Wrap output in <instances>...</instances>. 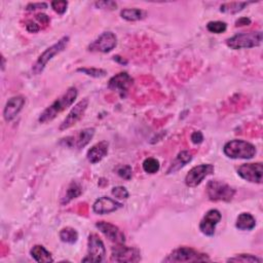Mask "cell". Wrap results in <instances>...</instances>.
I'll return each instance as SVG.
<instances>
[{"label":"cell","instance_id":"6da1fadb","mask_svg":"<svg viewBox=\"0 0 263 263\" xmlns=\"http://www.w3.org/2000/svg\"><path fill=\"white\" fill-rule=\"evenodd\" d=\"M79 92L76 87H69L66 91L64 95L59 97L56 101L53 102L52 105H50L45 111H43L39 116V123L40 124H48L52 120L57 117L58 114L65 111L66 109L69 108L78 98Z\"/></svg>","mask_w":263,"mask_h":263},{"label":"cell","instance_id":"7a4b0ae2","mask_svg":"<svg viewBox=\"0 0 263 263\" xmlns=\"http://www.w3.org/2000/svg\"><path fill=\"white\" fill-rule=\"evenodd\" d=\"M223 152L227 158L233 159H250L255 157L256 148L247 141L232 140L224 145Z\"/></svg>","mask_w":263,"mask_h":263},{"label":"cell","instance_id":"3957f363","mask_svg":"<svg viewBox=\"0 0 263 263\" xmlns=\"http://www.w3.org/2000/svg\"><path fill=\"white\" fill-rule=\"evenodd\" d=\"M262 43V32L251 31L237 33L226 40V45L232 50L252 49L261 46Z\"/></svg>","mask_w":263,"mask_h":263},{"label":"cell","instance_id":"277c9868","mask_svg":"<svg viewBox=\"0 0 263 263\" xmlns=\"http://www.w3.org/2000/svg\"><path fill=\"white\" fill-rule=\"evenodd\" d=\"M69 36H64L62 37L57 43H54L52 47H50L49 49H47L45 52H43L40 56L38 57L37 61L35 62V64L33 65L32 67V72L34 73L35 75L40 74L43 70H45L46 66L48 65V63L56 56V54H59L60 53H62L66 48H67L68 43H69Z\"/></svg>","mask_w":263,"mask_h":263},{"label":"cell","instance_id":"5b68a950","mask_svg":"<svg viewBox=\"0 0 263 263\" xmlns=\"http://www.w3.org/2000/svg\"><path fill=\"white\" fill-rule=\"evenodd\" d=\"M210 261V258L204 253L188 247H180L174 250L170 255L162 260V262H205Z\"/></svg>","mask_w":263,"mask_h":263},{"label":"cell","instance_id":"8992f818","mask_svg":"<svg viewBox=\"0 0 263 263\" xmlns=\"http://www.w3.org/2000/svg\"><path fill=\"white\" fill-rule=\"evenodd\" d=\"M207 194L213 202H230L234 199L236 190L224 182L213 180L207 184Z\"/></svg>","mask_w":263,"mask_h":263},{"label":"cell","instance_id":"52a82bcc","mask_svg":"<svg viewBox=\"0 0 263 263\" xmlns=\"http://www.w3.org/2000/svg\"><path fill=\"white\" fill-rule=\"evenodd\" d=\"M106 256V248L103 240L97 235L92 234L87 240V255L82 262H102Z\"/></svg>","mask_w":263,"mask_h":263},{"label":"cell","instance_id":"ba28073f","mask_svg":"<svg viewBox=\"0 0 263 263\" xmlns=\"http://www.w3.org/2000/svg\"><path fill=\"white\" fill-rule=\"evenodd\" d=\"M214 166L211 163H203L200 166L193 167L185 177V184L188 187H196L199 186L206 177L214 173Z\"/></svg>","mask_w":263,"mask_h":263},{"label":"cell","instance_id":"9c48e42d","mask_svg":"<svg viewBox=\"0 0 263 263\" xmlns=\"http://www.w3.org/2000/svg\"><path fill=\"white\" fill-rule=\"evenodd\" d=\"M140 259V251L136 248L127 247L124 244H117L112 248L110 260L113 262H138Z\"/></svg>","mask_w":263,"mask_h":263},{"label":"cell","instance_id":"30bf717a","mask_svg":"<svg viewBox=\"0 0 263 263\" xmlns=\"http://www.w3.org/2000/svg\"><path fill=\"white\" fill-rule=\"evenodd\" d=\"M87 107H89V99L84 98L71 109V111L68 113V115L66 116V118L60 125L59 130L60 131L68 130L71 127H73L74 125L78 124L79 120L82 118L83 114L85 113Z\"/></svg>","mask_w":263,"mask_h":263},{"label":"cell","instance_id":"8fae6325","mask_svg":"<svg viewBox=\"0 0 263 263\" xmlns=\"http://www.w3.org/2000/svg\"><path fill=\"white\" fill-rule=\"evenodd\" d=\"M117 46V37L112 32H104L89 46V51L97 53H109Z\"/></svg>","mask_w":263,"mask_h":263},{"label":"cell","instance_id":"7c38bea8","mask_svg":"<svg viewBox=\"0 0 263 263\" xmlns=\"http://www.w3.org/2000/svg\"><path fill=\"white\" fill-rule=\"evenodd\" d=\"M237 174L248 182L261 184L263 176L262 163H244L237 169Z\"/></svg>","mask_w":263,"mask_h":263},{"label":"cell","instance_id":"4fadbf2b","mask_svg":"<svg viewBox=\"0 0 263 263\" xmlns=\"http://www.w3.org/2000/svg\"><path fill=\"white\" fill-rule=\"evenodd\" d=\"M132 84H133V79L127 72H120L110 79L108 87L111 91L116 92L122 98H125Z\"/></svg>","mask_w":263,"mask_h":263},{"label":"cell","instance_id":"5bb4252c","mask_svg":"<svg viewBox=\"0 0 263 263\" xmlns=\"http://www.w3.org/2000/svg\"><path fill=\"white\" fill-rule=\"evenodd\" d=\"M221 218L222 215L218 210L208 211L200 223V230L207 237H213L216 226L221 221Z\"/></svg>","mask_w":263,"mask_h":263},{"label":"cell","instance_id":"9a60e30c","mask_svg":"<svg viewBox=\"0 0 263 263\" xmlns=\"http://www.w3.org/2000/svg\"><path fill=\"white\" fill-rule=\"evenodd\" d=\"M96 227L111 242L115 244H125L126 237L117 226L109 222L99 221L96 223Z\"/></svg>","mask_w":263,"mask_h":263},{"label":"cell","instance_id":"2e32d148","mask_svg":"<svg viewBox=\"0 0 263 263\" xmlns=\"http://www.w3.org/2000/svg\"><path fill=\"white\" fill-rule=\"evenodd\" d=\"M25 103H26L25 98L22 96H16L9 99V100L6 102V105L3 110V117L7 123L12 122L13 119L17 117L20 111L23 109Z\"/></svg>","mask_w":263,"mask_h":263},{"label":"cell","instance_id":"e0dca14e","mask_svg":"<svg viewBox=\"0 0 263 263\" xmlns=\"http://www.w3.org/2000/svg\"><path fill=\"white\" fill-rule=\"evenodd\" d=\"M122 207V204L110 199V197L102 196L100 199H98L93 205V211L99 215H105L115 212Z\"/></svg>","mask_w":263,"mask_h":263},{"label":"cell","instance_id":"ac0fdd59","mask_svg":"<svg viewBox=\"0 0 263 263\" xmlns=\"http://www.w3.org/2000/svg\"><path fill=\"white\" fill-rule=\"evenodd\" d=\"M95 135V129L94 128H86L80 131L79 133L74 137H67L66 143H68L70 147H75L78 149L84 148L87 144L90 143Z\"/></svg>","mask_w":263,"mask_h":263},{"label":"cell","instance_id":"d6986e66","mask_svg":"<svg viewBox=\"0 0 263 263\" xmlns=\"http://www.w3.org/2000/svg\"><path fill=\"white\" fill-rule=\"evenodd\" d=\"M109 144L107 141H101L95 144L86 153V158L91 163H97L101 161L108 153Z\"/></svg>","mask_w":263,"mask_h":263},{"label":"cell","instance_id":"ffe728a7","mask_svg":"<svg viewBox=\"0 0 263 263\" xmlns=\"http://www.w3.org/2000/svg\"><path fill=\"white\" fill-rule=\"evenodd\" d=\"M191 159H192V156L189 151H186V150L181 151L177 156V158H175V160L172 162L170 168L167 171V174L178 172L180 169L185 167L188 162H190Z\"/></svg>","mask_w":263,"mask_h":263},{"label":"cell","instance_id":"44dd1931","mask_svg":"<svg viewBox=\"0 0 263 263\" xmlns=\"http://www.w3.org/2000/svg\"><path fill=\"white\" fill-rule=\"evenodd\" d=\"M30 254L33 259L39 263H50L53 261V258L52 257L50 252L45 247L40 245L33 247L30 251Z\"/></svg>","mask_w":263,"mask_h":263},{"label":"cell","instance_id":"7402d4cb","mask_svg":"<svg viewBox=\"0 0 263 263\" xmlns=\"http://www.w3.org/2000/svg\"><path fill=\"white\" fill-rule=\"evenodd\" d=\"M236 226L239 230H252L256 226V220L251 214L242 213L238 215L237 219Z\"/></svg>","mask_w":263,"mask_h":263},{"label":"cell","instance_id":"603a6c76","mask_svg":"<svg viewBox=\"0 0 263 263\" xmlns=\"http://www.w3.org/2000/svg\"><path fill=\"white\" fill-rule=\"evenodd\" d=\"M120 16L127 21L135 22L143 20L146 17V12L139 8H125L120 12Z\"/></svg>","mask_w":263,"mask_h":263},{"label":"cell","instance_id":"cb8c5ba5","mask_svg":"<svg viewBox=\"0 0 263 263\" xmlns=\"http://www.w3.org/2000/svg\"><path fill=\"white\" fill-rule=\"evenodd\" d=\"M249 4H251V2H226L220 6V12L230 15L237 14Z\"/></svg>","mask_w":263,"mask_h":263},{"label":"cell","instance_id":"d4e9b609","mask_svg":"<svg viewBox=\"0 0 263 263\" xmlns=\"http://www.w3.org/2000/svg\"><path fill=\"white\" fill-rule=\"evenodd\" d=\"M60 238L62 242L66 243V244H74L78 242L79 239V234L74 228L71 227H65L63 228L60 234Z\"/></svg>","mask_w":263,"mask_h":263},{"label":"cell","instance_id":"484cf974","mask_svg":"<svg viewBox=\"0 0 263 263\" xmlns=\"http://www.w3.org/2000/svg\"><path fill=\"white\" fill-rule=\"evenodd\" d=\"M81 192H82V189L80 187V185L78 184V183H75V182H72L69 185L67 191H66V195H65V197L62 201V205L69 204L72 200H74L78 196H79L81 194Z\"/></svg>","mask_w":263,"mask_h":263},{"label":"cell","instance_id":"4316f807","mask_svg":"<svg viewBox=\"0 0 263 263\" xmlns=\"http://www.w3.org/2000/svg\"><path fill=\"white\" fill-rule=\"evenodd\" d=\"M142 167H143V170L146 173L156 174V173H158L159 171L160 164H159V161L157 158H148L143 161V163H142Z\"/></svg>","mask_w":263,"mask_h":263},{"label":"cell","instance_id":"83f0119b","mask_svg":"<svg viewBox=\"0 0 263 263\" xmlns=\"http://www.w3.org/2000/svg\"><path fill=\"white\" fill-rule=\"evenodd\" d=\"M208 31H210L211 33H215V34H220V33H223L227 29V25L224 22L221 21H212L209 22L207 25Z\"/></svg>","mask_w":263,"mask_h":263},{"label":"cell","instance_id":"f1b7e54d","mask_svg":"<svg viewBox=\"0 0 263 263\" xmlns=\"http://www.w3.org/2000/svg\"><path fill=\"white\" fill-rule=\"evenodd\" d=\"M228 262H243V263H251V262H262V259L254 256V255H251V254H239V255H237L236 257H233V258H229L227 259Z\"/></svg>","mask_w":263,"mask_h":263},{"label":"cell","instance_id":"f546056e","mask_svg":"<svg viewBox=\"0 0 263 263\" xmlns=\"http://www.w3.org/2000/svg\"><path fill=\"white\" fill-rule=\"evenodd\" d=\"M78 72L84 73V74L92 76V78H95V79L104 78V76H106V74H107L106 70L98 69V68H79Z\"/></svg>","mask_w":263,"mask_h":263},{"label":"cell","instance_id":"4dcf8cb0","mask_svg":"<svg viewBox=\"0 0 263 263\" xmlns=\"http://www.w3.org/2000/svg\"><path fill=\"white\" fill-rule=\"evenodd\" d=\"M112 195L115 196L118 200H126L129 197V191L124 186H116L112 188Z\"/></svg>","mask_w":263,"mask_h":263},{"label":"cell","instance_id":"1f68e13d","mask_svg":"<svg viewBox=\"0 0 263 263\" xmlns=\"http://www.w3.org/2000/svg\"><path fill=\"white\" fill-rule=\"evenodd\" d=\"M52 8L59 15H64L67 10L68 2L67 1H53L51 3Z\"/></svg>","mask_w":263,"mask_h":263},{"label":"cell","instance_id":"d6a6232c","mask_svg":"<svg viewBox=\"0 0 263 263\" xmlns=\"http://www.w3.org/2000/svg\"><path fill=\"white\" fill-rule=\"evenodd\" d=\"M117 174L122 178L130 180L132 178V175H133V171H132V168L130 166H123L117 170Z\"/></svg>","mask_w":263,"mask_h":263},{"label":"cell","instance_id":"836d02e7","mask_svg":"<svg viewBox=\"0 0 263 263\" xmlns=\"http://www.w3.org/2000/svg\"><path fill=\"white\" fill-rule=\"evenodd\" d=\"M95 5L98 8H101V9H114V8H116V3L113 1H99V2H96Z\"/></svg>","mask_w":263,"mask_h":263},{"label":"cell","instance_id":"e575fe53","mask_svg":"<svg viewBox=\"0 0 263 263\" xmlns=\"http://www.w3.org/2000/svg\"><path fill=\"white\" fill-rule=\"evenodd\" d=\"M192 143L194 144H201L202 142L204 141V135L202 132L200 131H196V132H193V133L191 134V137H190Z\"/></svg>","mask_w":263,"mask_h":263},{"label":"cell","instance_id":"d590c367","mask_svg":"<svg viewBox=\"0 0 263 263\" xmlns=\"http://www.w3.org/2000/svg\"><path fill=\"white\" fill-rule=\"evenodd\" d=\"M48 3L38 2V3H29L26 7L27 10H36V9H46L48 8Z\"/></svg>","mask_w":263,"mask_h":263},{"label":"cell","instance_id":"8d00e7d4","mask_svg":"<svg viewBox=\"0 0 263 263\" xmlns=\"http://www.w3.org/2000/svg\"><path fill=\"white\" fill-rule=\"evenodd\" d=\"M251 25V20L247 17H242L236 21V27H244Z\"/></svg>","mask_w":263,"mask_h":263},{"label":"cell","instance_id":"74e56055","mask_svg":"<svg viewBox=\"0 0 263 263\" xmlns=\"http://www.w3.org/2000/svg\"><path fill=\"white\" fill-rule=\"evenodd\" d=\"M26 29L30 33H36L40 30V27L36 23H33V22H28L27 25H26Z\"/></svg>","mask_w":263,"mask_h":263},{"label":"cell","instance_id":"f35d334b","mask_svg":"<svg viewBox=\"0 0 263 263\" xmlns=\"http://www.w3.org/2000/svg\"><path fill=\"white\" fill-rule=\"evenodd\" d=\"M36 20H38L41 24H45V25H48L50 23V18L45 14L36 15Z\"/></svg>","mask_w":263,"mask_h":263},{"label":"cell","instance_id":"ab89813d","mask_svg":"<svg viewBox=\"0 0 263 263\" xmlns=\"http://www.w3.org/2000/svg\"><path fill=\"white\" fill-rule=\"evenodd\" d=\"M113 60H114L115 62L120 63L122 65H127V64H128V61L125 60L124 58H122L120 56H114V57H113Z\"/></svg>","mask_w":263,"mask_h":263},{"label":"cell","instance_id":"60d3db41","mask_svg":"<svg viewBox=\"0 0 263 263\" xmlns=\"http://www.w3.org/2000/svg\"><path fill=\"white\" fill-rule=\"evenodd\" d=\"M1 60H2V64H1V68H2V70H3V69H4V58L2 57V58H1Z\"/></svg>","mask_w":263,"mask_h":263}]
</instances>
